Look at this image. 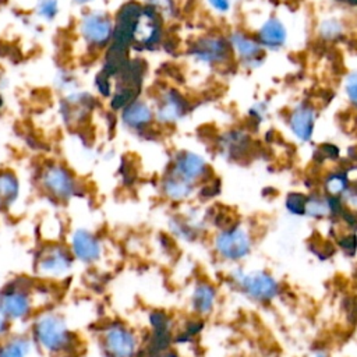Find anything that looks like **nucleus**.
I'll list each match as a JSON object with an SVG mask.
<instances>
[{"label":"nucleus","mask_w":357,"mask_h":357,"mask_svg":"<svg viewBox=\"0 0 357 357\" xmlns=\"http://www.w3.org/2000/svg\"><path fill=\"white\" fill-rule=\"evenodd\" d=\"M29 336L38 351L49 357L74 353L73 347L77 343L66 317L56 311L36 314L35 318H32Z\"/></svg>","instance_id":"1"},{"label":"nucleus","mask_w":357,"mask_h":357,"mask_svg":"<svg viewBox=\"0 0 357 357\" xmlns=\"http://www.w3.org/2000/svg\"><path fill=\"white\" fill-rule=\"evenodd\" d=\"M229 280L241 296L258 304H269L282 293V283L266 269L247 271L236 266L229 272Z\"/></svg>","instance_id":"2"},{"label":"nucleus","mask_w":357,"mask_h":357,"mask_svg":"<svg viewBox=\"0 0 357 357\" xmlns=\"http://www.w3.org/2000/svg\"><path fill=\"white\" fill-rule=\"evenodd\" d=\"M212 250L220 261L238 264L252 254L254 236L247 225L234 220L222 229H216L212 237Z\"/></svg>","instance_id":"3"},{"label":"nucleus","mask_w":357,"mask_h":357,"mask_svg":"<svg viewBox=\"0 0 357 357\" xmlns=\"http://www.w3.org/2000/svg\"><path fill=\"white\" fill-rule=\"evenodd\" d=\"M38 185L47 198L56 202H68L82 190L78 176L61 162L45 163L38 173Z\"/></svg>","instance_id":"4"},{"label":"nucleus","mask_w":357,"mask_h":357,"mask_svg":"<svg viewBox=\"0 0 357 357\" xmlns=\"http://www.w3.org/2000/svg\"><path fill=\"white\" fill-rule=\"evenodd\" d=\"M99 344L105 357H139L142 350L135 329L121 321H112L100 329Z\"/></svg>","instance_id":"5"},{"label":"nucleus","mask_w":357,"mask_h":357,"mask_svg":"<svg viewBox=\"0 0 357 357\" xmlns=\"http://www.w3.org/2000/svg\"><path fill=\"white\" fill-rule=\"evenodd\" d=\"M36 293L33 284L13 282L6 284L0 291V311L11 322H24L33 318Z\"/></svg>","instance_id":"6"},{"label":"nucleus","mask_w":357,"mask_h":357,"mask_svg":"<svg viewBox=\"0 0 357 357\" xmlns=\"http://www.w3.org/2000/svg\"><path fill=\"white\" fill-rule=\"evenodd\" d=\"M74 258L67 244L59 240L47 241L35 257L33 271L42 279H63L74 266Z\"/></svg>","instance_id":"7"},{"label":"nucleus","mask_w":357,"mask_h":357,"mask_svg":"<svg viewBox=\"0 0 357 357\" xmlns=\"http://www.w3.org/2000/svg\"><path fill=\"white\" fill-rule=\"evenodd\" d=\"M209 226L208 209L199 206H191L167 219V230L172 238L184 243L197 241L208 231Z\"/></svg>","instance_id":"8"},{"label":"nucleus","mask_w":357,"mask_h":357,"mask_svg":"<svg viewBox=\"0 0 357 357\" xmlns=\"http://www.w3.org/2000/svg\"><path fill=\"white\" fill-rule=\"evenodd\" d=\"M166 170L197 187L212 177V170L206 158L191 149L176 151Z\"/></svg>","instance_id":"9"},{"label":"nucleus","mask_w":357,"mask_h":357,"mask_svg":"<svg viewBox=\"0 0 357 357\" xmlns=\"http://www.w3.org/2000/svg\"><path fill=\"white\" fill-rule=\"evenodd\" d=\"M188 56L201 66L220 67L231 59L233 53L227 38L220 35H205L191 43Z\"/></svg>","instance_id":"10"},{"label":"nucleus","mask_w":357,"mask_h":357,"mask_svg":"<svg viewBox=\"0 0 357 357\" xmlns=\"http://www.w3.org/2000/svg\"><path fill=\"white\" fill-rule=\"evenodd\" d=\"M67 247L74 258L84 265L99 264L105 255L103 240L88 227H75L68 233Z\"/></svg>","instance_id":"11"},{"label":"nucleus","mask_w":357,"mask_h":357,"mask_svg":"<svg viewBox=\"0 0 357 357\" xmlns=\"http://www.w3.org/2000/svg\"><path fill=\"white\" fill-rule=\"evenodd\" d=\"M190 105L184 95L176 88H169L158 96L153 113L155 121L160 126H174L188 113Z\"/></svg>","instance_id":"12"},{"label":"nucleus","mask_w":357,"mask_h":357,"mask_svg":"<svg viewBox=\"0 0 357 357\" xmlns=\"http://www.w3.org/2000/svg\"><path fill=\"white\" fill-rule=\"evenodd\" d=\"M78 29L88 45L100 47L113 39L114 22L106 13L89 11L81 17Z\"/></svg>","instance_id":"13"},{"label":"nucleus","mask_w":357,"mask_h":357,"mask_svg":"<svg viewBox=\"0 0 357 357\" xmlns=\"http://www.w3.org/2000/svg\"><path fill=\"white\" fill-rule=\"evenodd\" d=\"M317 110L307 102H298L294 105L286 117V126L291 137L300 144H308L312 141L317 126Z\"/></svg>","instance_id":"14"},{"label":"nucleus","mask_w":357,"mask_h":357,"mask_svg":"<svg viewBox=\"0 0 357 357\" xmlns=\"http://www.w3.org/2000/svg\"><path fill=\"white\" fill-rule=\"evenodd\" d=\"M162 38L160 15L151 7H141L131 28V42L141 46L156 45Z\"/></svg>","instance_id":"15"},{"label":"nucleus","mask_w":357,"mask_h":357,"mask_svg":"<svg viewBox=\"0 0 357 357\" xmlns=\"http://www.w3.org/2000/svg\"><path fill=\"white\" fill-rule=\"evenodd\" d=\"M233 56L245 68H258L264 63V47L259 45L255 36L243 31H233L227 36Z\"/></svg>","instance_id":"16"},{"label":"nucleus","mask_w":357,"mask_h":357,"mask_svg":"<svg viewBox=\"0 0 357 357\" xmlns=\"http://www.w3.org/2000/svg\"><path fill=\"white\" fill-rule=\"evenodd\" d=\"M218 300L219 290L216 284L208 279H198L194 282L190 290L188 307L192 315L206 318L215 311Z\"/></svg>","instance_id":"17"},{"label":"nucleus","mask_w":357,"mask_h":357,"mask_svg":"<svg viewBox=\"0 0 357 357\" xmlns=\"http://www.w3.org/2000/svg\"><path fill=\"white\" fill-rule=\"evenodd\" d=\"M120 120L127 130L132 132H142L155 123L153 106L146 100L135 98L121 109Z\"/></svg>","instance_id":"18"},{"label":"nucleus","mask_w":357,"mask_h":357,"mask_svg":"<svg viewBox=\"0 0 357 357\" xmlns=\"http://www.w3.org/2000/svg\"><path fill=\"white\" fill-rule=\"evenodd\" d=\"M219 153L229 162L243 160L251 149V137L241 128H231L218 139Z\"/></svg>","instance_id":"19"},{"label":"nucleus","mask_w":357,"mask_h":357,"mask_svg":"<svg viewBox=\"0 0 357 357\" xmlns=\"http://www.w3.org/2000/svg\"><path fill=\"white\" fill-rule=\"evenodd\" d=\"M255 38L264 50H280L287 43L289 31L279 17L271 15L261 22Z\"/></svg>","instance_id":"20"},{"label":"nucleus","mask_w":357,"mask_h":357,"mask_svg":"<svg viewBox=\"0 0 357 357\" xmlns=\"http://www.w3.org/2000/svg\"><path fill=\"white\" fill-rule=\"evenodd\" d=\"M159 192L169 202L183 204L195 197L197 185L166 170L159 180Z\"/></svg>","instance_id":"21"},{"label":"nucleus","mask_w":357,"mask_h":357,"mask_svg":"<svg viewBox=\"0 0 357 357\" xmlns=\"http://www.w3.org/2000/svg\"><path fill=\"white\" fill-rule=\"evenodd\" d=\"M33 351H38V349L26 333H10L0 340V357H32Z\"/></svg>","instance_id":"22"},{"label":"nucleus","mask_w":357,"mask_h":357,"mask_svg":"<svg viewBox=\"0 0 357 357\" xmlns=\"http://www.w3.org/2000/svg\"><path fill=\"white\" fill-rule=\"evenodd\" d=\"M21 194L20 177L8 169L0 170V211H8Z\"/></svg>","instance_id":"23"},{"label":"nucleus","mask_w":357,"mask_h":357,"mask_svg":"<svg viewBox=\"0 0 357 357\" xmlns=\"http://www.w3.org/2000/svg\"><path fill=\"white\" fill-rule=\"evenodd\" d=\"M353 180L350 177L349 169L337 167L333 170H329L321 181V191L326 195L333 197H342L347 188L351 185Z\"/></svg>","instance_id":"24"},{"label":"nucleus","mask_w":357,"mask_h":357,"mask_svg":"<svg viewBox=\"0 0 357 357\" xmlns=\"http://www.w3.org/2000/svg\"><path fill=\"white\" fill-rule=\"evenodd\" d=\"M304 218H308L312 220L329 219L326 195L322 191L308 192L305 206H304Z\"/></svg>","instance_id":"25"},{"label":"nucleus","mask_w":357,"mask_h":357,"mask_svg":"<svg viewBox=\"0 0 357 357\" xmlns=\"http://www.w3.org/2000/svg\"><path fill=\"white\" fill-rule=\"evenodd\" d=\"M346 33L344 21L337 17H325L318 24V36L325 42H335Z\"/></svg>","instance_id":"26"},{"label":"nucleus","mask_w":357,"mask_h":357,"mask_svg":"<svg viewBox=\"0 0 357 357\" xmlns=\"http://www.w3.org/2000/svg\"><path fill=\"white\" fill-rule=\"evenodd\" d=\"M307 195L308 192H304L300 190L289 191L283 199V206L287 211V213L294 218H304V206H305Z\"/></svg>","instance_id":"27"},{"label":"nucleus","mask_w":357,"mask_h":357,"mask_svg":"<svg viewBox=\"0 0 357 357\" xmlns=\"http://www.w3.org/2000/svg\"><path fill=\"white\" fill-rule=\"evenodd\" d=\"M149 331H174L173 318L163 310H152L148 314Z\"/></svg>","instance_id":"28"},{"label":"nucleus","mask_w":357,"mask_h":357,"mask_svg":"<svg viewBox=\"0 0 357 357\" xmlns=\"http://www.w3.org/2000/svg\"><path fill=\"white\" fill-rule=\"evenodd\" d=\"M337 248L347 257L357 255V231L346 230L337 233L335 237Z\"/></svg>","instance_id":"29"},{"label":"nucleus","mask_w":357,"mask_h":357,"mask_svg":"<svg viewBox=\"0 0 357 357\" xmlns=\"http://www.w3.org/2000/svg\"><path fill=\"white\" fill-rule=\"evenodd\" d=\"M219 194H220V181L218 178L211 177L197 187L195 197L205 202V201H211Z\"/></svg>","instance_id":"30"},{"label":"nucleus","mask_w":357,"mask_h":357,"mask_svg":"<svg viewBox=\"0 0 357 357\" xmlns=\"http://www.w3.org/2000/svg\"><path fill=\"white\" fill-rule=\"evenodd\" d=\"M343 91L347 102L357 109V68L351 70L343 82Z\"/></svg>","instance_id":"31"},{"label":"nucleus","mask_w":357,"mask_h":357,"mask_svg":"<svg viewBox=\"0 0 357 357\" xmlns=\"http://www.w3.org/2000/svg\"><path fill=\"white\" fill-rule=\"evenodd\" d=\"M204 328H205V319L201 318V317L192 315V317H190L188 319H185V322H184V325L180 328V331H181L183 333H185L187 336L195 339L198 335L202 333Z\"/></svg>","instance_id":"32"},{"label":"nucleus","mask_w":357,"mask_h":357,"mask_svg":"<svg viewBox=\"0 0 357 357\" xmlns=\"http://www.w3.org/2000/svg\"><path fill=\"white\" fill-rule=\"evenodd\" d=\"M36 13L46 21H52L59 13V1L57 0H38Z\"/></svg>","instance_id":"33"},{"label":"nucleus","mask_w":357,"mask_h":357,"mask_svg":"<svg viewBox=\"0 0 357 357\" xmlns=\"http://www.w3.org/2000/svg\"><path fill=\"white\" fill-rule=\"evenodd\" d=\"M317 156L319 162H328V160H337L340 156V149L335 144H322L317 149Z\"/></svg>","instance_id":"34"},{"label":"nucleus","mask_w":357,"mask_h":357,"mask_svg":"<svg viewBox=\"0 0 357 357\" xmlns=\"http://www.w3.org/2000/svg\"><path fill=\"white\" fill-rule=\"evenodd\" d=\"M148 7L156 11L160 17L173 15V13L176 11L174 0H148Z\"/></svg>","instance_id":"35"},{"label":"nucleus","mask_w":357,"mask_h":357,"mask_svg":"<svg viewBox=\"0 0 357 357\" xmlns=\"http://www.w3.org/2000/svg\"><path fill=\"white\" fill-rule=\"evenodd\" d=\"M205 3L218 15H226L233 8V0H205Z\"/></svg>","instance_id":"36"},{"label":"nucleus","mask_w":357,"mask_h":357,"mask_svg":"<svg viewBox=\"0 0 357 357\" xmlns=\"http://www.w3.org/2000/svg\"><path fill=\"white\" fill-rule=\"evenodd\" d=\"M266 114H268V103H266V102H262V100H261V102H255V103L250 107V110H248L250 119L254 120L257 124L262 123V121L265 120Z\"/></svg>","instance_id":"37"},{"label":"nucleus","mask_w":357,"mask_h":357,"mask_svg":"<svg viewBox=\"0 0 357 357\" xmlns=\"http://www.w3.org/2000/svg\"><path fill=\"white\" fill-rule=\"evenodd\" d=\"M346 206L351 209H357V185L351 183V185L347 188V191L342 195Z\"/></svg>","instance_id":"38"},{"label":"nucleus","mask_w":357,"mask_h":357,"mask_svg":"<svg viewBox=\"0 0 357 357\" xmlns=\"http://www.w3.org/2000/svg\"><path fill=\"white\" fill-rule=\"evenodd\" d=\"M11 322L3 315V312L0 311V340L7 337L11 333Z\"/></svg>","instance_id":"39"},{"label":"nucleus","mask_w":357,"mask_h":357,"mask_svg":"<svg viewBox=\"0 0 357 357\" xmlns=\"http://www.w3.org/2000/svg\"><path fill=\"white\" fill-rule=\"evenodd\" d=\"M305 357H332V354H331V350L328 347L319 344V346L312 347Z\"/></svg>","instance_id":"40"},{"label":"nucleus","mask_w":357,"mask_h":357,"mask_svg":"<svg viewBox=\"0 0 357 357\" xmlns=\"http://www.w3.org/2000/svg\"><path fill=\"white\" fill-rule=\"evenodd\" d=\"M163 357H183L178 351H176V350H169V351H166L165 354H163Z\"/></svg>","instance_id":"41"},{"label":"nucleus","mask_w":357,"mask_h":357,"mask_svg":"<svg viewBox=\"0 0 357 357\" xmlns=\"http://www.w3.org/2000/svg\"><path fill=\"white\" fill-rule=\"evenodd\" d=\"M339 3H346V4H350V6H357V0H336Z\"/></svg>","instance_id":"42"},{"label":"nucleus","mask_w":357,"mask_h":357,"mask_svg":"<svg viewBox=\"0 0 357 357\" xmlns=\"http://www.w3.org/2000/svg\"><path fill=\"white\" fill-rule=\"evenodd\" d=\"M74 3H77V4H88V3H91V1H95V0H73Z\"/></svg>","instance_id":"43"},{"label":"nucleus","mask_w":357,"mask_h":357,"mask_svg":"<svg viewBox=\"0 0 357 357\" xmlns=\"http://www.w3.org/2000/svg\"><path fill=\"white\" fill-rule=\"evenodd\" d=\"M54 357H75L74 353H64V354H59V356H54Z\"/></svg>","instance_id":"44"},{"label":"nucleus","mask_w":357,"mask_h":357,"mask_svg":"<svg viewBox=\"0 0 357 357\" xmlns=\"http://www.w3.org/2000/svg\"><path fill=\"white\" fill-rule=\"evenodd\" d=\"M353 183H354V184H356V185H357V178H356V180H354V181H353Z\"/></svg>","instance_id":"45"},{"label":"nucleus","mask_w":357,"mask_h":357,"mask_svg":"<svg viewBox=\"0 0 357 357\" xmlns=\"http://www.w3.org/2000/svg\"><path fill=\"white\" fill-rule=\"evenodd\" d=\"M0 107H1V98H0Z\"/></svg>","instance_id":"46"}]
</instances>
